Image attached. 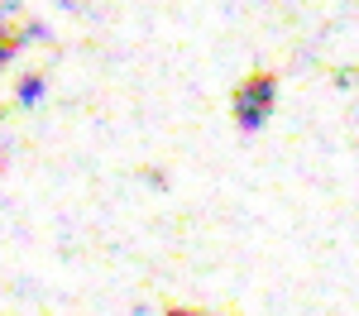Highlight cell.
<instances>
[{"label": "cell", "mask_w": 359, "mask_h": 316, "mask_svg": "<svg viewBox=\"0 0 359 316\" xmlns=\"http://www.w3.org/2000/svg\"><path fill=\"white\" fill-rule=\"evenodd\" d=\"M273 96H278V77L273 72H249L245 82L235 86V120L245 130H259L273 115Z\"/></svg>", "instance_id": "obj_1"}, {"label": "cell", "mask_w": 359, "mask_h": 316, "mask_svg": "<svg viewBox=\"0 0 359 316\" xmlns=\"http://www.w3.org/2000/svg\"><path fill=\"white\" fill-rule=\"evenodd\" d=\"M39 96H43V72H29V77H20V86H15V101H20V106H39Z\"/></svg>", "instance_id": "obj_2"}, {"label": "cell", "mask_w": 359, "mask_h": 316, "mask_svg": "<svg viewBox=\"0 0 359 316\" xmlns=\"http://www.w3.org/2000/svg\"><path fill=\"white\" fill-rule=\"evenodd\" d=\"M172 316H201V312H172Z\"/></svg>", "instance_id": "obj_3"}]
</instances>
